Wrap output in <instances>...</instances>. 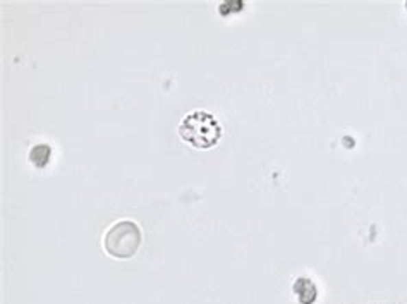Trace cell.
<instances>
[{"instance_id":"obj_5","label":"cell","mask_w":407,"mask_h":304,"mask_svg":"<svg viewBox=\"0 0 407 304\" xmlns=\"http://www.w3.org/2000/svg\"><path fill=\"white\" fill-rule=\"evenodd\" d=\"M244 8V4H242L241 0H231V2H224V4L218 8V11H220V14L227 16V11L232 12V11H239V9Z\"/></svg>"},{"instance_id":"obj_3","label":"cell","mask_w":407,"mask_h":304,"mask_svg":"<svg viewBox=\"0 0 407 304\" xmlns=\"http://www.w3.org/2000/svg\"><path fill=\"white\" fill-rule=\"evenodd\" d=\"M292 289L301 304H313L314 301H316V296H318L316 285H314L313 280L306 279V277L297 279L296 282H294Z\"/></svg>"},{"instance_id":"obj_4","label":"cell","mask_w":407,"mask_h":304,"mask_svg":"<svg viewBox=\"0 0 407 304\" xmlns=\"http://www.w3.org/2000/svg\"><path fill=\"white\" fill-rule=\"evenodd\" d=\"M28 159L36 169H43L50 162V159H52V148L49 145H45V143H40V145H35L30 150Z\"/></svg>"},{"instance_id":"obj_1","label":"cell","mask_w":407,"mask_h":304,"mask_svg":"<svg viewBox=\"0 0 407 304\" xmlns=\"http://www.w3.org/2000/svg\"><path fill=\"white\" fill-rule=\"evenodd\" d=\"M179 136L194 148H211L222 136V128L215 115L207 110H193L181 121Z\"/></svg>"},{"instance_id":"obj_2","label":"cell","mask_w":407,"mask_h":304,"mask_svg":"<svg viewBox=\"0 0 407 304\" xmlns=\"http://www.w3.org/2000/svg\"><path fill=\"white\" fill-rule=\"evenodd\" d=\"M141 229L132 220H119L108 227L104 235V248L111 256L128 259L138 253L141 246Z\"/></svg>"},{"instance_id":"obj_6","label":"cell","mask_w":407,"mask_h":304,"mask_svg":"<svg viewBox=\"0 0 407 304\" xmlns=\"http://www.w3.org/2000/svg\"><path fill=\"white\" fill-rule=\"evenodd\" d=\"M406 9H407V2H406Z\"/></svg>"}]
</instances>
